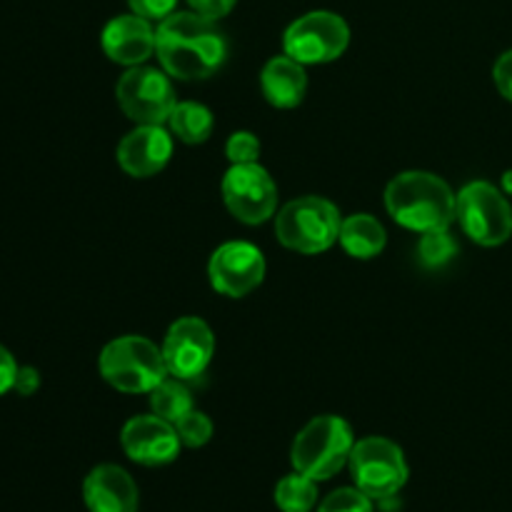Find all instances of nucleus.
Segmentation results:
<instances>
[{
  "instance_id": "obj_24",
  "label": "nucleus",
  "mask_w": 512,
  "mask_h": 512,
  "mask_svg": "<svg viewBox=\"0 0 512 512\" xmlns=\"http://www.w3.org/2000/svg\"><path fill=\"white\" fill-rule=\"evenodd\" d=\"M318 512H373V498L360 488H340L320 503Z\"/></svg>"
},
{
  "instance_id": "obj_3",
  "label": "nucleus",
  "mask_w": 512,
  "mask_h": 512,
  "mask_svg": "<svg viewBox=\"0 0 512 512\" xmlns=\"http://www.w3.org/2000/svg\"><path fill=\"white\" fill-rule=\"evenodd\" d=\"M100 375L120 393H150L168 378L163 348L143 335H123L110 340L98 358Z\"/></svg>"
},
{
  "instance_id": "obj_11",
  "label": "nucleus",
  "mask_w": 512,
  "mask_h": 512,
  "mask_svg": "<svg viewBox=\"0 0 512 512\" xmlns=\"http://www.w3.org/2000/svg\"><path fill=\"white\" fill-rule=\"evenodd\" d=\"M208 278L215 293L225 298H245L265 278V258L253 243L230 240L223 243L208 263Z\"/></svg>"
},
{
  "instance_id": "obj_21",
  "label": "nucleus",
  "mask_w": 512,
  "mask_h": 512,
  "mask_svg": "<svg viewBox=\"0 0 512 512\" xmlns=\"http://www.w3.org/2000/svg\"><path fill=\"white\" fill-rule=\"evenodd\" d=\"M315 503H318V485L298 470L293 475H285L275 488V505L283 512H310Z\"/></svg>"
},
{
  "instance_id": "obj_10",
  "label": "nucleus",
  "mask_w": 512,
  "mask_h": 512,
  "mask_svg": "<svg viewBox=\"0 0 512 512\" xmlns=\"http://www.w3.org/2000/svg\"><path fill=\"white\" fill-rule=\"evenodd\" d=\"M225 208L245 225L270 220L278 208V185L260 163L230 165L223 178Z\"/></svg>"
},
{
  "instance_id": "obj_29",
  "label": "nucleus",
  "mask_w": 512,
  "mask_h": 512,
  "mask_svg": "<svg viewBox=\"0 0 512 512\" xmlns=\"http://www.w3.org/2000/svg\"><path fill=\"white\" fill-rule=\"evenodd\" d=\"M15 375H18L15 358L10 355L8 348H3V345H0V395H5L8 390H13Z\"/></svg>"
},
{
  "instance_id": "obj_28",
  "label": "nucleus",
  "mask_w": 512,
  "mask_h": 512,
  "mask_svg": "<svg viewBox=\"0 0 512 512\" xmlns=\"http://www.w3.org/2000/svg\"><path fill=\"white\" fill-rule=\"evenodd\" d=\"M493 78H495V85H498L500 95L508 98L512 103V50L500 55L498 63H495L493 68Z\"/></svg>"
},
{
  "instance_id": "obj_14",
  "label": "nucleus",
  "mask_w": 512,
  "mask_h": 512,
  "mask_svg": "<svg viewBox=\"0 0 512 512\" xmlns=\"http://www.w3.org/2000/svg\"><path fill=\"white\" fill-rule=\"evenodd\" d=\"M173 158V135L163 125H138L118 145V163L133 178L158 175Z\"/></svg>"
},
{
  "instance_id": "obj_4",
  "label": "nucleus",
  "mask_w": 512,
  "mask_h": 512,
  "mask_svg": "<svg viewBox=\"0 0 512 512\" xmlns=\"http://www.w3.org/2000/svg\"><path fill=\"white\" fill-rule=\"evenodd\" d=\"M340 225L343 218L338 205L320 195L290 200L275 215V235L280 245L303 255H318L333 248L340 238Z\"/></svg>"
},
{
  "instance_id": "obj_12",
  "label": "nucleus",
  "mask_w": 512,
  "mask_h": 512,
  "mask_svg": "<svg viewBox=\"0 0 512 512\" xmlns=\"http://www.w3.org/2000/svg\"><path fill=\"white\" fill-rule=\"evenodd\" d=\"M215 353L213 330L200 318H180L170 325L163 340L168 373L178 380H195L208 370Z\"/></svg>"
},
{
  "instance_id": "obj_9",
  "label": "nucleus",
  "mask_w": 512,
  "mask_h": 512,
  "mask_svg": "<svg viewBox=\"0 0 512 512\" xmlns=\"http://www.w3.org/2000/svg\"><path fill=\"white\" fill-rule=\"evenodd\" d=\"M115 98L123 113L138 125H165L178 105L168 73L148 65H135L120 75Z\"/></svg>"
},
{
  "instance_id": "obj_16",
  "label": "nucleus",
  "mask_w": 512,
  "mask_h": 512,
  "mask_svg": "<svg viewBox=\"0 0 512 512\" xmlns=\"http://www.w3.org/2000/svg\"><path fill=\"white\" fill-rule=\"evenodd\" d=\"M83 498L90 512H135L138 485L118 465H98L85 478Z\"/></svg>"
},
{
  "instance_id": "obj_19",
  "label": "nucleus",
  "mask_w": 512,
  "mask_h": 512,
  "mask_svg": "<svg viewBox=\"0 0 512 512\" xmlns=\"http://www.w3.org/2000/svg\"><path fill=\"white\" fill-rule=\"evenodd\" d=\"M170 133L188 145H200L213 133V113L205 105L185 100L173 108L168 118Z\"/></svg>"
},
{
  "instance_id": "obj_26",
  "label": "nucleus",
  "mask_w": 512,
  "mask_h": 512,
  "mask_svg": "<svg viewBox=\"0 0 512 512\" xmlns=\"http://www.w3.org/2000/svg\"><path fill=\"white\" fill-rule=\"evenodd\" d=\"M130 10L140 18H148V20H165L168 15L175 13L178 8V0H128Z\"/></svg>"
},
{
  "instance_id": "obj_5",
  "label": "nucleus",
  "mask_w": 512,
  "mask_h": 512,
  "mask_svg": "<svg viewBox=\"0 0 512 512\" xmlns=\"http://www.w3.org/2000/svg\"><path fill=\"white\" fill-rule=\"evenodd\" d=\"M353 428L338 415L313 418L293 440L290 460L298 473L308 475L315 483L340 473L353 453Z\"/></svg>"
},
{
  "instance_id": "obj_22",
  "label": "nucleus",
  "mask_w": 512,
  "mask_h": 512,
  "mask_svg": "<svg viewBox=\"0 0 512 512\" xmlns=\"http://www.w3.org/2000/svg\"><path fill=\"white\" fill-rule=\"evenodd\" d=\"M458 253V243L450 235V230H430V233H423L418 243V255L428 268H440V265L448 263L453 255Z\"/></svg>"
},
{
  "instance_id": "obj_13",
  "label": "nucleus",
  "mask_w": 512,
  "mask_h": 512,
  "mask_svg": "<svg viewBox=\"0 0 512 512\" xmlns=\"http://www.w3.org/2000/svg\"><path fill=\"white\" fill-rule=\"evenodd\" d=\"M120 445L133 463L158 468L178 458L180 438L173 423L158 418V415H138L125 423L120 433Z\"/></svg>"
},
{
  "instance_id": "obj_25",
  "label": "nucleus",
  "mask_w": 512,
  "mask_h": 512,
  "mask_svg": "<svg viewBox=\"0 0 512 512\" xmlns=\"http://www.w3.org/2000/svg\"><path fill=\"white\" fill-rule=\"evenodd\" d=\"M225 155L233 165H245V163H258L260 158V140L255 138L248 130H238L228 138L225 143Z\"/></svg>"
},
{
  "instance_id": "obj_17",
  "label": "nucleus",
  "mask_w": 512,
  "mask_h": 512,
  "mask_svg": "<svg viewBox=\"0 0 512 512\" xmlns=\"http://www.w3.org/2000/svg\"><path fill=\"white\" fill-rule=\"evenodd\" d=\"M260 88H263L265 100L275 108H295L303 103L305 90H308L305 65L290 55H278V58L268 60L260 73Z\"/></svg>"
},
{
  "instance_id": "obj_23",
  "label": "nucleus",
  "mask_w": 512,
  "mask_h": 512,
  "mask_svg": "<svg viewBox=\"0 0 512 512\" xmlns=\"http://www.w3.org/2000/svg\"><path fill=\"white\" fill-rule=\"evenodd\" d=\"M175 430H178V438L185 448H203L213 438V420L193 408L175 423Z\"/></svg>"
},
{
  "instance_id": "obj_18",
  "label": "nucleus",
  "mask_w": 512,
  "mask_h": 512,
  "mask_svg": "<svg viewBox=\"0 0 512 512\" xmlns=\"http://www.w3.org/2000/svg\"><path fill=\"white\" fill-rule=\"evenodd\" d=\"M338 243L343 245L350 258L370 260L383 253L388 235L378 218H373L370 213H355L350 218H343Z\"/></svg>"
},
{
  "instance_id": "obj_6",
  "label": "nucleus",
  "mask_w": 512,
  "mask_h": 512,
  "mask_svg": "<svg viewBox=\"0 0 512 512\" xmlns=\"http://www.w3.org/2000/svg\"><path fill=\"white\" fill-rule=\"evenodd\" d=\"M455 220L463 233L483 248H495L512 235V205L503 190L485 180L468 183L458 193Z\"/></svg>"
},
{
  "instance_id": "obj_2",
  "label": "nucleus",
  "mask_w": 512,
  "mask_h": 512,
  "mask_svg": "<svg viewBox=\"0 0 512 512\" xmlns=\"http://www.w3.org/2000/svg\"><path fill=\"white\" fill-rule=\"evenodd\" d=\"M390 218L415 233L445 230L453 225L458 195L443 178L425 170H405L385 188Z\"/></svg>"
},
{
  "instance_id": "obj_27",
  "label": "nucleus",
  "mask_w": 512,
  "mask_h": 512,
  "mask_svg": "<svg viewBox=\"0 0 512 512\" xmlns=\"http://www.w3.org/2000/svg\"><path fill=\"white\" fill-rule=\"evenodd\" d=\"M188 3H190V8H193L198 15H203V18L220 20L235 8V3H238V0H188Z\"/></svg>"
},
{
  "instance_id": "obj_15",
  "label": "nucleus",
  "mask_w": 512,
  "mask_h": 512,
  "mask_svg": "<svg viewBox=\"0 0 512 512\" xmlns=\"http://www.w3.org/2000/svg\"><path fill=\"white\" fill-rule=\"evenodd\" d=\"M100 43L113 63L135 68L155 53V28L148 18L135 13L118 15L103 28Z\"/></svg>"
},
{
  "instance_id": "obj_31",
  "label": "nucleus",
  "mask_w": 512,
  "mask_h": 512,
  "mask_svg": "<svg viewBox=\"0 0 512 512\" xmlns=\"http://www.w3.org/2000/svg\"><path fill=\"white\" fill-rule=\"evenodd\" d=\"M503 193L512 195V170H505L503 173Z\"/></svg>"
},
{
  "instance_id": "obj_1",
  "label": "nucleus",
  "mask_w": 512,
  "mask_h": 512,
  "mask_svg": "<svg viewBox=\"0 0 512 512\" xmlns=\"http://www.w3.org/2000/svg\"><path fill=\"white\" fill-rule=\"evenodd\" d=\"M155 55L170 78L205 80L223 65L228 45L215 20L175 10L155 28Z\"/></svg>"
},
{
  "instance_id": "obj_8",
  "label": "nucleus",
  "mask_w": 512,
  "mask_h": 512,
  "mask_svg": "<svg viewBox=\"0 0 512 512\" xmlns=\"http://www.w3.org/2000/svg\"><path fill=\"white\" fill-rule=\"evenodd\" d=\"M350 28L343 15L330 10H313L288 25L283 50L303 65L333 63L348 50Z\"/></svg>"
},
{
  "instance_id": "obj_7",
  "label": "nucleus",
  "mask_w": 512,
  "mask_h": 512,
  "mask_svg": "<svg viewBox=\"0 0 512 512\" xmlns=\"http://www.w3.org/2000/svg\"><path fill=\"white\" fill-rule=\"evenodd\" d=\"M350 473L355 485L373 500H388L400 493L408 483V463L400 450L388 438H363L353 445L350 453Z\"/></svg>"
},
{
  "instance_id": "obj_30",
  "label": "nucleus",
  "mask_w": 512,
  "mask_h": 512,
  "mask_svg": "<svg viewBox=\"0 0 512 512\" xmlns=\"http://www.w3.org/2000/svg\"><path fill=\"white\" fill-rule=\"evenodd\" d=\"M38 388H40L38 370L28 368V365H25V368H18V375H15L13 390H18L20 395H33Z\"/></svg>"
},
{
  "instance_id": "obj_20",
  "label": "nucleus",
  "mask_w": 512,
  "mask_h": 512,
  "mask_svg": "<svg viewBox=\"0 0 512 512\" xmlns=\"http://www.w3.org/2000/svg\"><path fill=\"white\" fill-rule=\"evenodd\" d=\"M150 408H153V415L175 425L183 415H188L193 410V395H190V388L185 385V380H178L170 375L158 388L150 390Z\"/></svg>"
}]
</instances>
